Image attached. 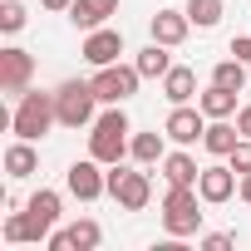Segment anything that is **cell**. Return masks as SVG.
Segmentation results:
<instances>
[{
    "mask_svg": "<svg viewBox=\"0 0 251 251\" xmlns=\"http://www.w3.org/2000/svg\"><path fill=\"white\" fill-rule=\"evenodd\" d=\"M59 192L54 187H40L30 202H25V212H10L5 217V241H45L50 231H54V222H59Z\"/></svg>",
    "mask_w": 251,
    "mask_h": 251,
    "instance_id": "1",
    "label": "cell"
},
{
    "mask_svg": "<svg viewBox=\"0 0 251 251\" xmlns=\"http://www.w3.org/2000/svg\"><path fill=\"white\" fill-rule=\"evenodd\" d=\"M133 128H128V113H123V103H108L94 123H89V158H99L103 168H113V163H123L128 158V138Z\"/></svg>",
    "mask_w": 251,
    "mask_h": 251,
    "instance_id": "2",
    "label": "cell"
},
{
    "mask_svg": "<svg viewBox=\"0 0 251 251\" xmlns=\"http://www.w3.org/2000/svg\"><path fill=\"white\" fill-rule=\"evenodd\" d=\"M54 123H59L54 94H45V89H25V94H20V103H15V113H10V133H15V138L40 143V138L54 128Z\"/></svg>",
    "mask_w": 251,
    "mask_h": 251,
    "instance_id": "3",
    "label": "cell"
},
{
    "mask_svg": "<svg viewBox=\"0 0 251 251\" xmlns=\"http://www.w3.org/2000/svg\"><path fill=\"white\" fill-rule=\"evenodd\" d=\"M202 192L187 187V182H168L163 192V231L168 236H197L202 231V212H197Z\"/></svg>",
    "mask_w": 251,
    "mask_h": 251,
    "instance_id": "4",
    "label": "cell"
},
{
    "mask_svg": "<svg viewBox=\"0 0 251 251\" xmlns=\"http://www.w3.org/2000/svg\"><path fill=\"white\" fill-rule=\"evenodd\" d=\"M94 103H99V94H94L89 79H64L54 89V108H59L64 128H89V123H94Z\"/></svg>",
    "mask_w": 251,
    "mask_h": 251,
    "instance_id": "5",
    "label": "cell"
},
{
    "mask_svg": "<svg viewBox=\"0 0 251 251\" xmlns=\"http://www.w3.org/2000/svg\"><path fill=\"white\" fill-rule=\"evenodd\" d=\"M108 197H113L123 212H143V207L153 202V182H148V173H138V168L113 163V168H108Z\"/></svg>",
    "mask_w": 251,
    "mask_h": 251,
    "instance_id": "6",
    "label": "cell"
},
{
    "mask_svg": "<svg viewBox=\"0 0 251 251\" xmlns=\"http://www.w3.org/2000/svg\"><path fill=\"white\" fill-rule=\"evenodd\" d=\"M89 84H94L99 103H128V99L138 94L143 74H138V64H103V69H94Z\"/></svg>",
    "mask_w": 251,
    "mask_h": 251,
    "instance_id": "7",
    "label": "cell"
},
{
    "mask_svg": "<svg viewBox=\"0 0 251 251\" xmlns=\"http://www.w3.org/2000/svg\"><path fill=\"white\" fill-rule=\"evenodd\" d=\"M64 187H69V197H79V202H99V197L108 192V173H103L99 158H79V163H69Z\"/></svg>",
    "mask_w": 251,
    "mask_h": 251,
    "instance_id": "8",
    "label": "cell"
},
{
    "mask_svg": "<svg viewBox=\"0 0 251 251\" xmlns=\"http://www.w3.org/2000/svg\"><path fill=\"white\" fill-rule=\"evenodd\" d=\"M163 133H168V143L192 148V143H202V133H207V113L192 108V103H173V113H168V123H163Z\"/></svg>",
    "mask_w": 251,
    "mask_h": 251,
    "instance_id": "9",
    "label": "cell"
},
{
    "mask_svg": "<svg viewBox=\"0 0 251 251\" xmlns=\"http://www.w3.org/2000/svg\"><path fill=\"white\" fill-rule=\"evenodd\" d=\"M236 187H241V173H236L231 163H212V168H202V177H197V192H202V202H207V207L231 202V197H236Z\"/></svg>",
    "mask_w": 251,
    "mask_h": 251,
    "instance_id": "10",
    "label": "cell"
},
{
    "mask_svg": "<svg viewBox=\"0 0 251 251\" xmlns=\"http://www.w3.org/2000/svg\"><path fill=\"white\" fill-rule=\"evenodd\" d=\"M99 241H103V226H99L94 217H79V222H69L64 231H50V236H45L50 251H99Z\"/></svg>",
    "mask_w": 251,
    "mask_h": 251,
    "instance_id": "11",
    "label": "cell"
},
{
    "mask_svg": "<svg viewBox=\"0 0 251 251\" xmlns=\"http://www.w3.org/2000/svg\"><path fill=\"white\" fill-rule=\"evenodd\" d=\"M30 79H35V54H30V50H20V45L0 50V89L20 99V94L30 89Z\"/></svg>",
    "mask_w": 251,
    "mask_h": 251,
    "instance_id": "12",
    "label": "cell"
},
{
    "mask_svg": "<svg viewBox=\"0 0 251 251\" xmlns=\"http://www.w3.org/2000/svg\"><path fill=\"white\" fill-rule=\"evenodd\" d=\"M94 69H103V64H118V54H123V35L118 30H108V25H99V30H84V50H79Z\"/></svg>",
    "mask_w": 251,
    "mask_h": 251,
    "instance_id": "13",
    "label": "cell"
},
{
    "mask_svg": "<svg viewBox=\"0 0 251 251\" xmlns=\"http://www.w3.org/2000/svg\"><path fill=\"white\" fill-rule=\"evenodd\" d=\"M187 30H192L187 10H158V15L148 20V35H153L158 45H168V50H177V45L187 40Z\"/></svg>",
    "mask_w": 251,
    "mask_h": 251,
    "instance_id": "14",
    "label": "cell"
},
{
    "mask_svg": "<svg viewBox=\"0 0 251 251\" xmlns=\"http://www.w3.org/2000/svg\"><path fill=\"white\" fill-rule=\"evenodd\" d=\"M108 15H118V0H74L69 5L74 30H99V25H108Z\"/></svg>",
    "mask_w": 251,
    "mask_h": 251,
    "instance_id": "15",
    "label": "cell"
},
{
    "mask_svg": "<svg viewBox=\"0 0 251 251\" xmlns=\"http://www.w3.org/2000/svg\"><path fill=\"white\" fill-rule=\"evenodd\" d=\"M241 143V128L236 123H226V118H207V133H202V148L212 153V158H231V148Z\"/></svg>",
    "mask_w": 251,
    "mask_h": 251,
    "instance_id": "16",
    "label": "cell"
},
{
    "mask_svg": "<svg viewBox=\"0 0 251 251\" xmlns=\"http://www.w3.org/2000/svg\"><path fill=\"white\" fill-rule=\"evenodd\" d=\"M163 99H168V103H192V99H197V69L173 64V69L163 74Z\"/></svg>",
    "mask_w": 251,
    "mask_h": 251,
    "instance_id": "17",
    "label": "cell"
},
{
    "mask_svg": "<svg viewBox=\"0 0 251 251\" xmlns=\"http://www.w3.org/2000/svg\"><path fill=\"white\" fill-rule=\"evenodd\" d=\"M128 158L138 163V168H158L163 158H168V133H133V143H128Z\"/></svg>",
    "mask_w": 251,
    "mask_h": 251,
    "instance_id": "18",
    "label": "cell"
},
{
    "mask_svg": "<svg viewBox=\"0 0 251 251\" xmlns=\"http://www.w3.org/2000/svg\"><path fill=\"white\" fill-rule=\"evenodd\" d=\"M197 108H202L207 118H231V113H236V89H222V84H207V89L197 94Z\"/></svg>",
    "mask_w": 251,
    "mask_h": 251,
    "instance_id": "19",
    "label": "cell"
},
{
    "mask_svg": "<svg viewBox=\"0 0 251 251\" xmlns=\"http://www.w3.org/2000/svg\"><path fill=\"white\" fill-rule=\"evenodd\" d=\"M158 168H163V177H168V182H187V187H197V177H202V168H197V158H192L187 148L168 153Z\"/></svg>",
    "mask_w": 251,
    "mask_h": 251,
    "instance_id": "20",
    "label": "cell"
},
{
    "mask_svg": "<svg viewBox=\"0 0 251 251\" xmlns=\"http://www.w3.org/2000/svg\"><path fill=\"white\" fill-rule=\"evenodd\" d=\"M35 168H40V158H35V143H30V138H15V143L5 148V173L20 182V177H30Z\"/></svg>",
    "mask_w": 251,
    "mask_h": 251,
    "instance_id": "21",
    "label": "cell"
},
{
    "mask_svg": "<svg viewBox=\"0 0 251 251\" xmlns=\"http://www.w3.org/2000/svg\"><path fill=\"white\" fill-rule=\"evenodd\" d=\"M133 64H138V74H143V79H163V74L173 69V54H168V45H158V40H153L148 50H138V59H133Z\"/></svg>",
    "mask_w": 251,
    "mask_h": 251,
    "instance_id": "22",
    "label": "cell"
},
{
    "mask_svg": "<svg viewBox=\"0 0 251 251\" xmlns=\"http://www.w3.org/2000/svg\"><path fill=\"white\" fill-rule=\"evenodd\" d=\"M182 10H187V20H192L197 30H212V25L226 15V0H187Z\"/></svg>",
    "mask_w": 251,
    "mask_h": 251,
    "instance_id": "23",
    "label": "cell"
},
{
    "mask_svg": "<svg viewBox=\"0 0 251 251\" xmlns=\"http://www.w3.org/2000/svg\"><path fill=\"white\" fill-rule=\"evenodd\" d=\"M246 69H251V64H241V59L231 54V59H222V64L212 69V84H222V89H236V94H241V89H246Z\"/></svg>",
    "mask_w": 251,
    "mask_h": 251,
    "instance_id": "24",
    "label": "cell"
},
{
    "mask_svg": "<svg viewBox=\"0 0 251 251\" xmlns=\"http://www.w3.org/2000/svg\"><path fill=\"white\" fill-rule=\"evenodd\" d=\"M25 5H20V0H0V30H5V35H15V30H25Z\"/></svg>",
    "mask_w": 251,
    "mask_h": 251,
    "instance_id": "25",
    "label": "cell"
},
{
    "mask_svg": "<svg viewBox=\"0 0 251 251\" xmlns=\"http://www.w3.org/2000/svg\"><path fill=\"white\" fill-rule=\"evenodd\" d=\"M226 163H231L236 173H251V138H241V143L231 148V158H226Z\"/></svg>",
    "mask_w": 251,
    "mask_h": 251,
    "instance_id": "26",
    "label": "cell"
},
{
    "mask_svg": "<svg viewBox=\"0 0 251 251\" xmlns=\"http://www.w3.org/2000/svg\"><path fill=\"white\" fill-rule=\"evenodd\" d=\"M231 241H236L231 231H207V236H202V251H226Z\"/></svg>",
    "mask_w": 251,
    "mask_h": 251,
    "instance_id": "27",
    "label": "cell"
},
{
    "mask_svg": "<svg viewBox=\"0 0 251 251\" xmlns=\"http://www.w3.org/2000/svg\"><path fill=\"white\" fill-rule=\"evenodd\" d=\"M231 54H236L241 64H251V35H236V40H231Z\"/></svg>",
    "mask_w": 251,
    "mask_h": 251,
    "instance_id": "28",
    "label": "cell"
},
{
    "mask_svg": "<svg viewBox=\"0 0 251 251\" xmlns=\"http://www.w3.org/2000/svg\"><path fill=\"white\" fill-rule=\"evenodd\" d=\"M236 128H241V138H251V103L236 108Z\"/></svg>",
    "mask_w": 251,
    "mask_h": 251,
    "instance_id": "29",
    "label": "cell"
},
{
    "mask_svg": "<svg viewBox=\"0 0 251 251\" xmlns=\"http://www.w3.org/2000/svg\"><path fill=\"white\" fill-rule=\"evenodd\" d=\"M236 197H241V202L251 207V173H241V187H236Z\"/></svg>",
    "mask_w": 251,
    "mask_h": 251,
    "instance_id": "30",
    "label": "cell"
},
{
    "mask_svg": "<svg viewBox=\"0 0 251 251\" xmlns=\"http://www.w3.org/2000/svg\"><path fill=\"white\" fill-rule=\"evenodd\" d=\"M40 5H45V10H69L74 0H40Z\"/></svg>",
    "mask_w": 251,
    "mask_h": 251,
    "instance_id": "31",
    "label": "cell"
}]
</instances>
